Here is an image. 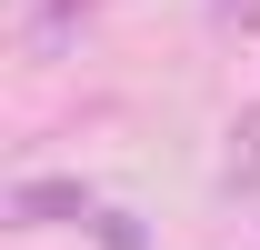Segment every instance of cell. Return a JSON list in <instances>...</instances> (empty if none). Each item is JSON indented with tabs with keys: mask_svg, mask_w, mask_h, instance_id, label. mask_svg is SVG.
I'll list each match as a JSON object with an SVG mask.
<instances>
[{
	"mask_svg": "<svg viewBox=\"0 0 260 250\" xmlns=\"http://www.w3.org/2000/svg\"><path fill=\"white\" fill-rule=\"evenodd\" d=\"M10 220H20V230H50V220H80V230H90L100 200L80 180H20V190H10Z\"/></svg>",
	"mask_w": 260,
	"mask_h": 250,
	"instance_id": "1",
	"label": "cell"
},
{
	"mask_svg": "<svg viewBox=\"0 0 260 250\" xmlns=\"http://www.w3.org/2000/svg\"><path fill=\"white\" fill-rule=\"evenodd\" d=\"M90 240H100V250H150V240H140V220H130V210H110V200H100Z\"/></svg>",
	"mask_w": 260,
	"mask_h": 250,
	"instance_id": "2",
	"label": "cell"
},
{
	"mask_svg": "<svg viewBox=\"0 0 260 250\" xmlns=\"http://www.w3.org/2000/svg\"><path fill=\"white\" fill-rule=\"evenodd\" d=\"M230 180H240V190L260 180V110H250V130H240V150H230Z\"/></svg>",
	"mask_w": 260,
	"mask_h": 250,
	"instance_id": "3",
	"label": "cell"
}]
</instances>
